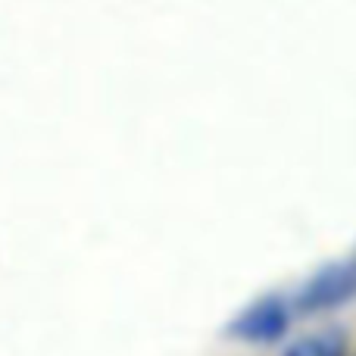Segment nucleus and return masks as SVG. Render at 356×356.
Returning <instances> with one entry per match:
<instances>
[{"mask_svg": "<svg viewBox=\"0 0 356 356\" xmlns=\"http://www.w3.org/2000/svg\"><path fill=\"white\" fill-rule=\"evenodd\" d=\"M291 316L294 307L282 297H259L257 303L244 307L228 325V334L247 344H272L282 341L291 328Z\"/></svg>", "mask_w": 356, "mask_h": 356, "instance_id": "f257e3e1", "label": "nucleus"}, {"mask_svg": "<svg viewBox=\"0 0 356 356\" xmlns=\"http://www.w3.org/2000/svg\"><path fill=\"white\" fill-rule=\"evenodd\" d=\"M356 294V263H338L316 272L303 291L297 294L294 309L297 313H322L347 303Z\"/></svg>", "mask_w": 356, "mask_h": 356, "instance_id": "f03ea898", "label": "nucleus"}, {"mask_svg": "<svg viewBox=\"0 0 356 356\" xmlns=\"http://www.w3.org/2000/svg\"><path fill=\"white\" fill-rule=\"evenodd\" d=\"M284 356H347V334L338 328L307 334V338L294 341Z\"/></svg>", "mask_w": 356, "mask_h": 356, "instance_id": "7ed1b4c3", "label": "nucleus"}]
</instances>
